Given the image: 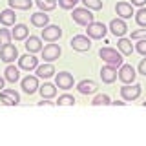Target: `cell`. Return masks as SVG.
<instances>
[{
    "label": "cell",
    "instance_id": "1",
    "mask_svg": "<svg viewBox=\"0 0 146 146\" xmlns=\"http://www.w3.org/2000/svg\"><path fill=\"white\" fill-rule=\"evenodd\" d=\"M99 57L106 64L115 66V68H121L122 64H124L122 62V53L117 51V49H113V48H100L99 49Z\"/></svg>",
    "mask_w": 146,
    "mask_h": 146
},
{
    "label": "cell",
    "instance_id": "2",
    "mask_svg": "<svg viewBox=\"0 0 146 146\" xmlns=\"http://www.w3.org/2000/svg\"><path fill=\"white\" fill-rule=\"evenodd\" d=\"M71 17H73V20H75L77 24H80V26H88V24H91V22L95 20V15L88 7H73V15Z\"/></svg>",
    "mask_w": 146,
    "mask_h": 146
},
{
    "label": "cell",
    "instance_id": "3",
    "mask_svg": "<svg viewBox=\"0 0 146 146\" xmlns=\"http://www.w3.org/2000/svg\"><path fill=\"white\" fill-rule=\"evenodd\" d=\"M141 91H143V86L141 84H135V82L124 84L121 88V97H122V100H126V102H131V100L141 97Z\"/></svg>",
    "mask_w": 146,
    "mask_h": 146
},
{
    "label": "cell",
    "instance_id": "4",
    "mask_svg": "<svg viewBox=\"0 0 146 146\" xmlns=\"http://www.w3.org/2000/svg\"><path fill=\"white\" fill-rule=\"evenodd\" d=\"M117 77L122 84H131V82H135V77H137L135 68L131 66V64H122L117 71Z\"/></svg>",
    "mask_w": 146,
    "mask_h": 146
},
{
    "label": "cell",
    "instance_id": "5",
    "mask_svg": "<svg viewBox=\"0 0 146 146\" xmlns=\"http://www.w3.org/2000/svg\"><path fill=\"white\" fill-rule=\"evenodd\" d=\"M70 46L75 51H90L91 49V38L88 35H75L70 40Z\"/></svg>",
    "mask_w": 146,
    "mask_h": 146
},
{
    "label": "cell",
    "instance_id": "6",
    "mask_svg": "<svg viewBox=\"0 0 146 146\" xmlns=\"http://www.w3.org/2000/svg\"><path fill=\"white\" fill-rule=\"evenodd\" d=\"M62 36V29L55 24H48L42 27V38L46 42H57L58 38Z\"/></svg>",
    "mask_w": 146,
    "mask_h": 146
},
{
    "label": "cell",
    "instance_id": "7",
    "mask_svg": "<svg viewBox=\"0 0 146 146\" xmlns=\"http://www.w3.org/2000/svg\"><path fill=\"white\" fill-rule=\"evenodd\" d=\"M42 58H44V62H55L58 57H60V53H62V49H60V46L58 44H48L46 48H42Z\"/></svg>",
    "mask_w": 146,
    "mask_h": 146
},
{
    "label": "cell",
    "instance_id": "8",
    "mask_svg": "<svg viewBox=\"0 0 146 146\" xmlns=\"http://www.w3.org/2000/svg\"><path fill=\"white\" fill-rule=\"evenodd\" d=\"M106 31H108V27L102 24V22H91V24L86 26V33H88L90 38H102L104 35H106Z\"/></svg>",
    "mask_w": 146,
    "mask_h": 146
},
{
    "label": "cell",
    "instance_id": "9",
    "mask_svg": "<svg viewBox=\"0 0 146 146\" xmlns=\"http://www.w3.org/2000/svg\"><path fill=\"white\" fill-rule=\"evenodd\" d=\"M15 58H18V49H17L15 44L9 42V44H6V46H2V48H0V60L11 64Z\"/></svg>",
    "mask_w": 146,
    "mask_h": 146
},
{
    "label": "cell",
    "instance_id": "10",
    "mask_svg": "<svg viewBox=\"0 0 146 146\" xmlns=\"http://www.w3.org/2000/svg\"><path fill=\"white\" fill-rule=\"evenodd\" d=\"M36 66H38V58H36L33 53H26V55H22V57H18V68H20V70L31 71V70H35Z\"/></svg>",
    "mask_w": 146,
    "mask_h": 146
},
{
    "label": "cell",
    "instance_id": "11",
    "mask_svg": "<svg viewBox=\"0 0 146 146\" xmlns=\"http://www.w3.org/2000/svg\"><path fill=\"white\" fill-rule=\"evenodd\" d=\"M55 86L58 90H70L73 88V75L68 71H60L55 75Z\"/></svg>",
    "mask_w": 146,
    "mask_h": 146
},
{
    "label": "cell",
    "instance_id": "12",
    "mask_svg": "<svg viewBox=\"0 0 146 146\" xmlns=\"http://www.w3.org/2000/svg\"><path fill=\"white\" fill-rule=\"evenodd\" d=\"M110 31H111L115 36H124L128 33V26H126V22H124V18H113L111 22H110Z\"/></svg>",
    "mask_w": 146,
    "mask_h": 146
},
{
    "label": "cell",
    "instance_id": "13",
    "mask_svg": "<svg viewBox=\"0 0 146 146\" xmlns=\"http://www.w3.org/2000/svg\"><path fill=\"white\" fill-rule=\"evenodd\" d=\"M22 90H24V93L27 95H33L36 90H38V77L36 75H27L26 79H22Z\"/></svg>",
    "mask_w": 146,
    "mask_h": 146
},
{
    "label": "cell",
    "instance_id": "14",
    "mask_svg": "<svg viewBox=\"0 0 146 146\" xmlns=\"http://www.w3.org/2000/svg\"><path fill=\"white\" fill-rule=\"evenodd\" d=\"M100 79H102V82H106V84L115 82L117 80V68L110 66V64L102 66V68H100Z\"/></svg>",
    "mask_w": 146,
    "mask_h": 146
},
{
    "label": "cell",
    "instance_id": "15",
    "mask_svg": "<svg viewBox=\"0 0 146 146\" xmlns=\"http://www.w3.org/2000/svg\"><path fill=\"white\" fill-rule=\"evenodd\" d=\"M26 49H27V53H38V51H42V38L40 36H35V35H29L26 38Z\"/></svg>",
    "mask_w": 146,
    "mask_h": 146
},
{
    "label": "cell",
    "instance_id": "16",
    "mask_svg": "<svg viewBox=\"0 0 146 146\" xmlns=\"http://www.w3.org/2000/svg\"><path fill=\"white\" fill-rule=\"evenodd\" d=\"M77 90H79V93H82V95H91V93L97 91V82L91 80V79H84L77 84Z\"/></svg>",
    "mask_w": 146,
    "mask_h": 146
},
{
    "label": "cell",
    "instance_id": "17",
    "mask_svg": "<svg viewBox=\"0 0 146 146\" xmlns=\"http://www.w3.org/2000/svg\"><path fill=\"white\" fill-rule=\"evenodd\" d=\"M115 13L119 15V18H124V20H126V18H131V15H135L131 4H128V2H117Z\"/></svg>",
    "mask_w": 146,
    "mask_h": 146
},
{
    "label": "cell",
    "instance_id": "18",
    "mask_svg": "<svg viewBox=\"0 0 146 146\" xmlns=\"http://www.w3.org/2000/svg\"><path fill=\"white\" fill-rule=\"evenodd\" d=\"M35 71H36V77H38V79H49V77H53L55 73H57L55 71V66L51 62L42 64V66H36Z\"/></svg>",
    "mask_w": 146,
    "mask_h": 146
},
{
    "label": "cell",
    "instance_id": "19",
    "mask_svg": "<svg viewBox=\"0 0 146 146\" xmlns=\"http://www.w3.org/2000/svg\"><path fill=\"white\" fill-rule=\"evenodd\" d=\"M15 20H17V15H15V9H4L2 13H0V24L2 26H6V27H9V26H15Z\"/></svg>",
    "mask_w": 146,
    "mask_h": 146
},
{
    "label": "cell",
    "instance_id": "20",
    "mask_svg": "<svg viewBox=\"0 0 146 146\" xmlns=\"http://www.w3.org/2000/svg\"><path fill=\"white\" fill-rule=\"evenodd\" d=\"M11 36L15 40H26L29 36V29H27L26 24H15V27L11 31Z\"/></svg>",
    "mask_w": 146,
    "mask_h": 146
},
{
    "label": "cell",
    "instance_id": "21",
    "mask_svg": "<svg viewBox=\"0 0 146 146\" xmlns=\"http://www.w3.org/2000/svg\"><path fill=\"white\" fill-rule=\"evenodd\" d=\"M117 48H119V51H121L122 55H131L135 51V48H133V44H131V38H124V36H121L119 38V42H117Z\"/></svg>",
    "mask_w": 146,
    "mask_h": 146
},
{
    "label": "cell",
    "instance_id": "22",
    "mask_svg": "<svg viewBox=\"0 0 146 146\" xmlns=\"http://www.w3.org/2000/svg\"><path fill=\"white\" fill-rule=\"evenodd\" d=\"M31 24L35 27H44L49 24V15H46L44 11H38V13H33L31 15Z\"/></svg>",
    "mask_w": 146,
    "mask_h": 146
},
{
    "label": "cell",
    "instance_id": "23",
    "mask_svg": "<svg viewBox=\"0 0 146 146\" xmlns=\"http://www.w3.org/2000/svg\"><path fill=\"white\" fill-rule=\"evenodd\" d=\"M38 91L42 95V99H53L57 95V86L51 84V82H46V84L38 86Z\"/></svg>",
    "mask_w": 146,
    "mask_h": 146
},
{
    "label": "cell",
    "instance_id": "24",
    "mask_svg": "<svg viewBox=\"0 0 146 146\" xmlns=\"http://www.w3.org/2000/svg\"><path fill=\"white\" fill-rule=\"evenodd\" d=\"M6 77H4V79H6L7 82H13V84H15V82L20 79V73H18V68H15L13 66V64H9V66L6 68Z\"/></svg>",
    "mask_w": 146,
    "mask_h": 146
},
{
    "label": "cell",
    "instance_id": "25",
    "mask_svg": "<svg viewBox=\"0 0 146 146\" xmlns=\"http://www.w3.org/2000/svg\"><path fill=\"white\" fill-rule=\"evenodd\" d=\"M31 6H33V0H9V7L11 9H22V11H26Z\"/></svg>",
    "mask_w": 146,
    "mask_h": 146
},
{
    "label": "cell",
    "instance_id": "26",
    "mask_svg": "<svg viewBox=\"0 0 146 146\" xmlns=\"http://www.w3.org/2000/svg\"><path fill=\"white\" fill-rule=\"evenodd\" d=\"M36 6L40 7V11L48 13V11H53L55 7H57V0H35Z\"/></svg>",
    "mask_w": 146,
    "mask_h": 146
},
{
    "label": "cell",
    "instance_id": "27",
    "mask_svg": "<svg viewBox=\"0 0 146 146\" xmlns=\"http://www.w3.org/2000/svg\"><path fill=\"white\" fill-rule=\"evenodd\" d=\"M0 93H4L7 99H11V102H13V106H17V104H20V95H18V91L15 90H11V88H4Z\"/></svg>",
    "mask_w": 146,
    "mask_h": 146
},
{
    "label": "cell",
    "instance_id": "28",
    "mask_svg": "<svg viewBox=\"0 0 146 146\" xmlns=\"http://www.w3.org/2000/svg\"><path fill=\"white\" fill-rule=\"evenodd\" d=\"M110 102H111V100H110V97H108L106 93L95 95V99L91 100V104H93V106H110Z\"/></svg>",
    "mask_w": 146,
    "mask_h": 146
},
{
    "label": "cell",
    "instance_id": "29",
    "mask_svg": "<svg viewBox=\"0 0 146 146\" xmlns=\"http://www.w3.org/2000/svg\"><path fill=\"white\" fill-rule=\"evenodd\" d=\"M55 104H58V106H73V104H75V97H73V95H68V93L60 95Z\"/></svg>",
    "mask_w": 146,
    "mask_h": 146
},
{
    "label": "cell",
    "instance_id": "30",
    "mask_svg": "<svg viewBox=\"0 0 146 146\" xmlns=\"http://www.w3.org/2000/svg\"><path fill=\"white\" fill-rule=\"evenodd\" d=\"M82 4H84V7L91 9V11H99V9H102V0H82Z\"/></svg>",
    "mask_w": 146,
    "mask_h": 146
},
{
    "label": "cell",
    "instance_id": "31",
    "mask_svg": "<svg viewBox=\"0 0 146 146\" xmlns=\"http://www.w3.org/2000/svg\"><path fill=\"white\" fill-rule=\"evenodd\" d=\"M135 22H137L141 27H146V7H144V6L135 13Z\"/></svg>",
    "mask_w": 146,
    "mask_h": 146
},
{
    "label": "cell",
    "instance_id": "32",
    "mask_svg": "<svg viewBox=\"0 0 146 146\" xmlns=\"http://www.w3.org/2000/svg\"><path fill=\"white\" fill-rule=\"evenodd\" d=\"M11 31L9 29H0V48H2V46H6V44H9L11 42Z\"/></svg>",
    "mask_w": 146,
    "mask_h": 146
},
{
    "label": "cell",
    "instance_id": "33",
    "mask_svg": "<svg viewBox=\"0 0 146 146\" xmlns=\"http://www.w3.org/2000/svg\"><path fill=\"white\" fill-rule=\"evenodd\" d=\"M79 2L80 0H58V6H60L62 9H73Z\"/></svg>",
    "mask_w": 146,
    "mask_h": 146
},
{
    "label": "cell",
    "instance_id": "34",
    "mask_svg": "<svg viewBox=\"0 0 146 146\" xmlns=\"http://www.w3.org/2000/svg\"><path fill=\"white\" fill-rule=\"evenodd\" d=\"M135 51H139L143 57H146V38H139V42L135 46Z\"/></svg>",
    "mask_w": 146,
    "mask_h": 146
},
{
    "label": "cell",
    "instance_id": "35",
    "mask_svg": "<svg viewBox=\"0 0 146 146\" xmlns=\"http://www.w3.org/2000/svg\"><path fill=\"white\" fill-rule=\"evenodd\" d=\"M131 38H133V40L146 38V29H137V31H131Z\"/></svg>",
    "mask_w": 146,
    "mask_h": 146
},
{
    "label": "cell",
    "instance_id": "36",
    "mask_svg": "<svg viewBox=\"0 0 146 146\" xmlns=\"http://www.w3.org/2000/svg\"><path fill=\"white\" fill-rule=\"evenodd\" d=\"M137 70H139L141 75H144V77H146V57H144L143 60L139 62V68H137Z\"/></svg>",
    "mask_w": 146,
    "mask_h": 146
},
{
    "label": "cell",
    "instance_id": "37",
    "mask_svg": "<svg viewBox=\"0 0 146 146\" xmlns=\"http://www.w3.org/2000/svg\"><path fill=\"white\" fill-rule=\"evenodd\" d=\"M38 106H55V102H49V99H42L38 102Z\"/></svg>",
    "mask_w": 146,
    "mask_h": 146
},
{
    "label": "cell",
    "instance_id": "38",
    "mask_svg": "<svg viewBox=\"0 0 146 146\" xmlns=\"http://www.w3.org/2000/svg\"><path fill=\"white\" fill-rule=\"evenodd\" d=\"M146 4V0H131V6H139V7H143Z\"/></svg>",
    "mask_w": 146,
    "mask_h": 146
},
{
    "label": "cell",
    "instance_id": "39",
    "mask_svg": "<svg viewBox=\"0 0 146 146\" xmlns=\"http://www.w3.org/2000/svg\"><path fill=\"white\" fill-rule=\"evenodd\" d=\"M111 106H124L126 102H122V100H115V102H110Z\"/></svg>",
    "mask_w": 146,
    "mask_h": 146
},
{
    "label": "cell",
    "instance_id": "40",
    "mask_svg": "<svg viewBox=\"0 0 146 146\" xmlns=\"http://www.w3.org/2000/svg\"><path fill=\"white\" fill-rule=\"evenodd\" d=\"M4 80H6V79H2V77H0V91L4 90Z\"/></svg>",
    "mask_w": 146,
    "mask_h": 146
}]
</instances>
